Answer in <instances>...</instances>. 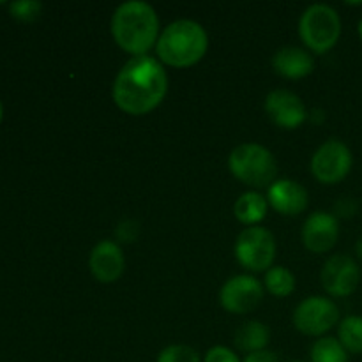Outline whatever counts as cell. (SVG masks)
Instances as JSON below:
<instances>
[{
  "mask_svg": "<svg viewBox=\"0 0 362 362\" xmlns=\"http://www.w3.org/2000/svg\"><path fill=\"white\" fill-rule=\"evenodd\" d=\"M112 35L124 52L133 57L147 55L161 35L156 9L141 0L120 4L112 18Z\"/></svg>",
  "mask_w": 362,
  "mask_h": 362,
  "instance_id": "7a4b0ae2",
  "label": "cell"
},
{
  "mask_svg": "<svg viewBox=\"0 0 362 362\" xmlns=\"http://www.w3.org/2000/svg\"><path fill=\"white\" fill-rule=\"evenodd\" d=\"M267 202L283 216H299L308 207V191L299 182L279 179L269 186Z\"/></svg>",
  "mask_w": 362,
  "mask_h": 362,
  "instance_id": "5bb4252c",
  "label": "cell"
},
{
  "mask_svg": "<svg viewBox=\"0 0 362 362\" xmlns=\"http://www.w3.org/2000/svg\"><path fill=\"white\" fill-rule=\"evenodd\" d=\"M88 267H90L92 276L99 283L108 285V283H115L124 274L126 258H124L119 244H115L113 240H101L92 250Z\"/></svg>",
  "mask_w": 362,
  "mask_h": 362,
  "instance_id": "4fadbf2b",
  "label": "cell"
},
{
  "mask_svg": "<svg viewBox=\"0 0 362 362\" xmlns=\"http://www.w3.org/2000/svg\"><path fill=\"white\" fill-rule=\"evenodd\" d=\"M311 362H349V352L338 338H320L311 346Z\"/></svg>",
  "mask_w": 362,
  "mask_h": 362,
  "instance_id": "d6986e66",
  "label": "cell"
},
{
  "mask_svg": "<svg viewBox=\"0 0 362 362\" xmlns=\"http://www.w3.org/2000/svg\"><path fill=\"white\" fill-rule=\"evenodd\" d=\"M339 237L338 218L329 212H313L303 226V243L311 253H327L336 246Z\"/></svg>",
  "mask_w": 362,
  "mask_h": 362,
  "instance_id": "7c38bea8",
  "label": "cell"
},
{
  "mask_svg": "<svg viewBox=\"0 0 362 362\" xmlns=\"http://www.w3.org/2000/svg\"><path fill=\"white\" fill-rule=\"evenodd\" d=\"M357 30H359V37L362 39V20L359 21V27H357Z\"/></svg>",
  "mask_w": 362,
  "mask_h": 362,
  "instance_id": "484cf974",
  "label": "cell"
},
{
  "mask_svg": "<svg viewBox=\"0 0 362 362\" xmlns=\"http://www.w3.org/2000/svg\"><path fill=\"white\" fill-rule=\"evenodd\" d=\"M156 362H200V356L193 346L170 345L159 352Z\"/></svg>",
  "mask_w": 362,
  "mask_h": 362,
  "instance_id": "44dd1931",
  "label": "cell"
},
{
  "mask_svg": "<svg viewBox=\"0 0 362 362\" xmlns=\"http://www.w3.org/2000/svg\"><path fill=\"white\" fill-rule=\"evenodd\" d=\"M209 48V35L193 20H177L161 32L156 53L163 64L172 67H191L200 62Z\"/></svg>",
  "mask_w": 362,
  "mask_h": 362,
  "instance_id": "3957f363",
  "label": "cell"
},
{
  "mask_svg": "<svg viewBox=\"0 0 362 362\" xmlns=\"http://www.w3.org/2000/svg\"><path fill=\"white\" fill-rule=\"evenodd\" d=\"M204 362H240L239 356L226 346H214L205 354Z\"/></svg>",
  "mask_w": 362,
  "mask_h": 362,
  "instance_id": "603a6c76",
  "label": "cell"
},
{
  "mask_svg": "<svg viewBox=\"0 0 362 362\" xmlns=\"http://www.w3.org/2000/svg\"><path fill=\"white\" fill-rule=\"evenodd\" d=\"M322 285L332 297H349L361 283V269L349 255H334L322 269Z\"/></svg>",
  "mask_w": 362,
  "mask_h": 362,
  "instance_id": "30bf717a",
  "label": "cell"
},
{
  "mask_svg": "<svg viewBox=\"0 0 362 362\" xmlns=\"http://www.w3.org/2000/svg\"><path fill=\"white\" fill-rule=\"evenodd\" d=\"M338 322V306L327 297H308L293 311V325L306 336H324Z\"/></svg>",
  "mask_w": 362,
  "mask_h": 362,
  "instance_id": "52a82bcc",
  "label": "cell"
},
{
  "mask_svg": "<svg viewBox=\"0 0 362 362\" xmlns=\"http://www.w3.org/2000/svg\"><path fill=\"white\" fill-rule=\"evenodd\" d=\"M262 299H264V286L257 278L247 274L233 276L219 292V303L232 315L250 313L258 308Z\"/></svg>",
  "mask_w": 362,
  "mask_h": 362,
  "instance_id": "9c48e42d",
  "label": "cell"
},
{
  "mask_svg": "<svg viewBox=\"0 0 362 362\" xmlns=\"http://www.w3.org/2000/svg\"><path fill=\"white\" fill-rule=\"evenodd\" d=\"M233 212L243 225L255 226L267 216V200L257 191H247L237 198Z\"/></svg>",
  "mask_w": 362,
  "mask_h": 362,
  "instance_id": "2e32d148",
  "label": "cell"
},
{
  "mask_svg": "<svg viewBox=\"0 0 362 362\" xmlns=\"http://www.w3.org/2000/svg\"><path fill=\"white\" fill-rule=\"evenodd\" d=\"M41 11V2H35V0H18L9 6L11 16L20 21H34L35 18H39Z\"/></svg>",
  "mask_w": 362,
  "mask_h": 362,
  "instance_id": "7402d4cb",
  "label": "cell"
},
{
  "mask_svg": "<svg viewBox=\"0 0 362 362\" xmlns=\"http://www.w3.org/2000/svg\"><path fill=\"white\" fill-rule=\"evenodd\" d=\"M243 362H279L278 356L271 350H260V352H253V354H247L246 359Z\"/></svg>",
  "mask_w": 362,
  "mask_h": 362,
  "instance_id": "cb8c5ba5",
  "label": "cell"
},
{
  "mask_svg": "<svg viewBox=\"0 0 362 362\" xmlns=\"http://www.w3.org/2000/svg\"><path fill=\"white\" fill-rule=\"evenodd\" d=\"M265 113L276 126L283 129H297L308 117L306 106L299 95L283 88L272 90L265 98Z\"/></svg>",
  "mask_w": 362,
  "mask_h": 362,
  "instance_id": "8fae6325",
  "label": "cell"
},
{
  "mask_svg": "<svg viewBox=\"0 0 362 362\" xmlns=\"http://www.w3.org/2000/svg\"><path fill=\"white\" fill-rule=\"evenodd\" d=\"M292 362H304V361H292Z\"/></svg>",
  "mask_w": 362,
  "mask_h": 362,
  "instance_id": "83f0119b",
  "label": "cell"
},
{
  "mask_svg": "<svg viewBox=\"0 0 362 362\" xmlns=\"http://www.w3.org/2000/svg\"><path fill=\"white\" fill-rule=\"evenodd\" d=\"M276 257L274 235L262 226H247L235 240V258L244 269L262 272L271 269Z\"/></svg>",
  "mask_w": 362,
  "mask_h": 362,
  "instance_id": "8992f818",
  "label": "cell"
},
{
  "mask_svg": "<svg viewBox=\"0 0 362 362\" xmlns=\"http://www.w3.org/2000/svg\"><path fill=\"white\" fill-rule=\"evenodd\" d=\"M354 158L350 148L339 140L325 141L311 158V173L322 184H338L350 173Z\"/></svg>",
  "mask_w": 362,
  "mask_h": 362,
  "instance_id": "ba28073f",
  "label": "cell"
},
{
  "mask_svg": "<svg viewBox=\"0 0 362 362\" xmlns=\"http://www.w3.org/2000/svg\"><path fill=\"white\" fill-rule=\"evenodd\" d=\"M299 34L304 45L315 53H327L341 35V20L327 4L310 6L299 21Z\"/></svg>",
  "mask_w": 362,
  "mask_h": 362,
  "instance_id": "5b68a950",
  "label": "cell"
},
{
  "mask_svg": "<svg viewBox=\"0 0 362 362\" xmlns=\"http://www.w3.org/2000/svg\"><path fill=\"white\" fill-rule=\"evenodd\" d=\"M168 92V74L151 55L133 57L119 71L113 83V101L127 115H147Z\"/></svg>",
  "mask_w": 362,
  "mask_h": 362,
  "instance_id": "6da1fadb",
  "label": "cell"
},
{
  "mask_svg": "<svg viewBox=\"0 0 362 362\" xmlns=\"http://www.w3.org/2000/svg\"><path fill=\"white\" fill-rule=\"evenodd\" d=\"M338 339L349 354H362V317L350 315L339 322Z\"/></svg>",
  "mask_w": 362,
  "mask_h": 362,
  "instance_id": "ac0fdd59",
  "label": "cell"
},
{
  "mask_svg": "<svg viewBox=\"0 0 362 362\" xmlns=\"http://www.w3.org/2000/svg\"><path fill=\"white\" fill-rule=\"evenodd\" d=\"M272 67L279 76L288 78V80H300L313 73L315 60L306 49L286 46L272 57Z\"/></svg>",
  "mask_w": 362,
  "mask_h": 362,
  "instance_id": "9a60e30c",
  "label": "cell"
},
{
  "mask_svg": "<svg viewBox=\"0 0 362 362\" xmlns=\"http://www.w3.org/2000/svg\"><path fill=\"white\" fill-rule=\"evenodd\" d=\"M265 288L274 297H288L296 290V276L286 267H271L265 274Z\"/></svg>",
  "mask_w": 362,
  "mask_h": 362,
  "instance_id": "ffe728a7",
  "label": "cell"
},
{
  "mask_svg": "<svg viewBox=\"0 0 362 362\" xmlns=\"http://www.w3.org/2000/svg\"><path fill=\"white\" fill-rule=\"evenodd\" d=\"M356 253H357V257H359L362 260V237L359 240H357V244H356Z\"/></svg>",
  "mask_w": 362,
  "mask_h": 362,
  "instance_id": "d4e9b609",
  "label": "cell"
},
{
  "mask_svg": "<svg viewBox=\"0 0 362 362\" xmlns=\"http://www.w3.org/2000/svg\"><path fill=\"white\" fill-rule=\"evenodd\" d=\"M269 339H271V331H269L267 325H264L258 320H251L237 331L235 345L243 352L253 354L265 350Z\"/></svg>",
  "mask_w": 362,
  "mask_h": 362,
  "instance_id": "e0dca14e",
  "label": "cell"
},
{
  "mask_svg": "<svg viewBox=\"0 0 362 362\" xmlns=\"http://www.w3.org/2000/svg\"><path fill=\"white\" fill-rule=\"evenodd\" d=\"M228 168L237 180L250 187H267L274 182L278 163L269 148L258 144H243L232 151Z\"/></svg>",
  "mask_w": 362,
  "mask_h": 362,
  "instance_id": "277c9868",
  "label": "cell"
},
{
  "mask_svg": "<svg viewBox=\"0 0 362 362\" xmlns=\"http://www.w3.org/2000/svg\"><path fill=\"white\" fill-rule=\"evenodd\" d=\"M0 120H2V105H0Z\"/></svg>",
  "mask_w": 362,
  "mask_h": 362,
  "instance_id": "4316f807",
  "label": "cell"
}]
</instances>
